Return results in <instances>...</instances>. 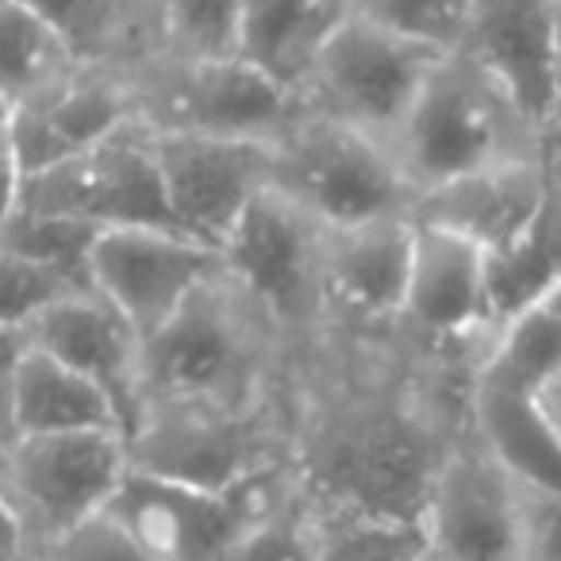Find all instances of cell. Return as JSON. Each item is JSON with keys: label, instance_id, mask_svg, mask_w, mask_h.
<instances>
[{"label": "cell", "instance_id": "cell-1", "mask_svg": "<svg viewBox=\"0 0 561 561\" xmlns=\"http://www.w3.org/2000/svg\"><path fill=\"white\" fill-rule=\"evenodd\" d=\"M473 362L404 323L331 328L293 377L308 500L423 523L446 458L473 431Z\"/></svg>", "mask_w": 561, "mask_h": 561}, {"label": "cell", "instance_id": "cell-2", "mask_svg": "<svg viewBox=\"0 0 561 561\" xmlns=\"http://www.w3.org/2000/svg\"><path fill=\"white\" fill-rule=\"evenodd\" d=\"M297 358L285 328L219 265L154 335L142 339V408L262 412L293 404Z\"/></svg>", "mask_w": 561, "mask_h": 561}, {"label": "cell", "instance_id": "cell-3", "mask_svg": "<svg viewBox=\"0 0 561 561\" xmlns=\"http://www.w3.org/2000/svg\"><path fill=\"white\" fill-rule=\"evenodd\" d=\"M392 150L423 196L469 173L550 158V135L458 47L435 66Z\"/></svg>", "mask_w": 561, "mask_h": 561}, {"label": "cell", "instance_id": "cell-4", "mask_svg": "<svg viewBox=\"0 0 561 561\" xmlns=\"http://www.w3.org/2000/svg\"><path fill=\"white\" fill-rule=\"evenodd\" d=\"M127 473L131 450L119 431L12 438L0 458L4 542L43 561L62 538L108 512Z\"/></svg>", "mask_w": 561, "mask_h": 561}, {"label": "cell", "instance_id": "cell-5", "mask_svg": "<svg viewBox=\"0 0 561 561\" xmlns=\"http://www.w3.org/2000/svg\"><path fill=\"white\" fill-rule=\"evenodd\" d=\"M305 492L297 466L270 469L231 489L170 481L131 466L108 512L154 561H227Z\"/></svg>", "mask_w": 561, "mask_h": 561}, {"label": "cell", "instance_id": "cell-6", "mask_svg": "<svg viewBox=\"0 0 561 561\" xmlns=\"http://www.w3.org/2000/svg\"><path fill=\"white\" fill-rule=\"evenodd\" d=\"M270 188L323 227L415 219L420 204L397 150L316 112L273 142Z\"/></svg>", "mask_w": 561, "mask_h": 561}, {"label": "cell", "instance_id": "cell-7", "mask_svg": "<svg viewBox=\"0 0 561 561\" xmlns=\"http://www.w3.org/2000/svg\"><path fill=\"white\" fill-rule=\"evenodd\" d=\"M131 81L150 131L277 142L312 112L297 89L247 58L158 55Z\"/></svg>", "mask_w": 561, "mask_h": 561}, {"label": "cell", "instance_id": "cell-8", "mask_svg": "<svg viewBox=\"0 0 561 561\" xmlns=\"http://www.w3.org/2000/svg\"><path fill=\"white\" fill-rule=\"evenodd\" d=\"M131 466L170 481L231 489L270 469L297 466L293 404L262 412H227L201 404L142 408L131 438Z\"/></svg>", "mask_w": 561, "mask_h": 561}, {"label": "cell", "instance_id": "cell-9", "mask_svg": "<svg viewBox=\"0 0 561 561\" xmlns=\"http://www.w3.org/2000/svg\"><path fill=\"white\" fill-rule=\"evenodd\" d=\"M323 239L328 227L265 188L219 247L224 270L265 305L300 354L335 328L323 280Z\"/></svg>", "mask_w": 561, "mask_h": 561}, {"label": "cell", "instance_id": "cell-10", "mask_svg": "<svg viewBox=\"0 0 561 561\" xmlns=\"http://www.w3.org/2000/svg\"><path fill=\"white\" fill-rule=\"evenodd\" d=\"M443 55L446 50L431 43L351 16L316 58L305 101L316 116L339 119L385 147H397L400 127L408 124Z\"/></svg>", "mask_w": 561, "mask_h": 561}, {"label": "cell", "instance_id": "cell-11", "mask_svg": "<svg viewBox=\"0 0 561 561\" xmlns=\"http://www.w3.org/2000/svg\"><path fill=\"white\" fill-rule=\"evenodd\" d=\"M12 208L81 219L101 231H116V227L181 231L170 196H165L147 124H131L116 139L55 165V170L20 181L4 196V211Z\"/></svg>", "mask_w": 561, "mask_h": 561}, {"label": "cell", "instance_id": "cell-12", "mask_svg": "<svg viewBox=\"0 0 561 561\" xmlns=\"http://www.w3.org/2000/svg\"><path fill=\"white\" fill-rule=\"evenodd\" d=\"M131 124H142L131 73L81 66L62 85L4 108L9 188L116 139Z\"/></svg>", "mask_w": 561, "mask_h": 561}, {"label": "cell", "instance_id": "cell-13", "mask_svg": "<svg viewBox=\"0 0 561 561\" xmlns=\"http://www.w3.org/2000/svg\"><path fill=\"white\" fill-rule=\"evenodd\" d=\"M404 323L415 339L477 362L481 369L492 339V254L458 231L415 219L412 280Z\"/></svg>", "mask_w": 561, "mask_h": 561}, {"label": "cell", "instance_id": "cell-14", "mask_svg": "<svg viewBox=\"0 0 561 561\" xmlns=\"http://www.w3.org/2000/svg\"><path fill=\"white\" fill-rule=\"evenodd\" d=\"M150 142L181 231L211 250L273 181V142L170 131H150Z\"/></svg>", "mask_w": 561, "mask_h": 561}, {"label": "cell", "instance_id": "cell-15", "mask_svg": "<svg viewBox=\"0 0 561 561\" xmlns=\"http://www.w3.org/2000/svg\"><path fill=\"white\" fill-rule=\"evenodd\" d=\"M423 523L438 561H523L519 481L477 431L446 458Z\"/></svg>", "mask_w": 561, "mask_h": 561}, {"label": "cell", "instance_id": "cell-16", "mask_svg": "<svg viewBox=\"0 0 561 561\" xmlns=\"http://www.w3.org/2000/svg\"><path fill=\"white\" fill-rule=\"evenodd\" d=\"M219 250L158 227H116L93 247V289L150 339L219 270Z\"/></svg>", "mask_w": 561, "mask_h": 561}, {"label": "cell", "instance_id": "cell-17", "mask_svg": "<svg viewBox=\"0 0 561 561\" xmlns=\"http://www.w3.org/2000/svg\"><path fill=\"white\" fill-rule=\"evenodd\" d=\"M461 50L542 127L558 124V0H473Z\"/></svg>", "mask_w": 561, "mask_h": 561}, {"label": "cell", "instance_id": "cell-18", "mask_svg": "<svg viewBox=\"0 0 561 561\" xmlns=\"http://www.w3.org/2000/svg\"><path fill=\"white\" fill-rule=\"evenodd\" d=\"M415 219L328 227L323 280L335 328H397L412 280Z\"/></svg>", "mask_w": 561, "mask_h": 561}, {"label": "cell", "instance_id": "cell-19", "mask_svg": "<svg viewBox=\"0 0 561 561\" xmlns=\"http://www.w3.org/2000/svg\"><path fill=\"white\" fill-rule=\"evenodd\" d=\"M4 335H16L27 346L55 354L58 362H66L81 377L101 385L116 404L119 420H124V435L131 438L142 408V335L101 293H81V297L50 308L20 331H4Z\"/></svg>", "mask_w": 561, "mask_h": 561}, {"label": "cell", "instance_id": "cell-20", "mask_svg": "<svg viewBox=\"0 0 561 561\" xmlns=\"http://www.w3.org/2000/svg\"><path fill=\"white\" fill-rule=\"evenodd\" d=\"M546 204H550V158H535L431 188L415 204V219L466 234L489 254H504L538 231Z\"/></svg>", "mask_w": 561, "mask_h": 561}, {"label": "cell", "instance_id": "cell-21", "mask_svg": "<svg viewBox=\"0 0 561 561\" xmlns=\"http://www.w3.org/2000/svg\"><path fill=\"white\" fill-rule=\"evenodd\" d=\"M9 366H4V443L27 435H78V431H119L112 397L58 362L55 354L27 346L24 339L4 335Z\"/></svg>", "mask_w": 561, "mask_h": 561}, {"label": "cell", "instance_id": "cell-22", "mask_svg": "<svg viewBox=\"0 0 561 561\" xmlns=\"http://www.w3.org/2000/svg\"><path fill=\"white\" fill-rule=\"evenodd\" d=\"M85 66L139 73L165 55V0H24Z\"/></svg>", "mask_w": 561, "mask_h": 561}, {"label": "cell", "instance_id": "cell-23", "mask_svg": "<svg viewBox=\"0 0 561 561\" xmlns=\"http://www.w3.org/2000/svg\"><path fill=\"white\" fill-rule=\"evenodd\" d=\"M351 16L354 0H247L239 58L305 96L316 58Z\"/></svg>", "mask_w": 561, "mask_h": 561}, {"label": "cell", "instance_id": "cell-24", "mask_svg": "<svg viewBox=\"0 0 561 561\" xmlns=\"http://www.w3.org/2000/svg\"><path fill=\"white\" fill-rule=\"evenodd\" d=\"M473 431L519 484L561 492V438L538 408V397L473 389Z\"/></svg>", "mask_w": 561, "mask_h": 561}, {"label": "cell", "instance_id": "cell-25", "mask_svg": "<svg viewBox=\"0 0 561 561\" xmlns=\"http://www.w3.org/2000/svg\"><path fill=\"white\" fill-rule=\"evenodd\" d=\"M308 496V492H305ZM427 523L308 500L305 561H431Z\"/></svg>", "mask_w": 561, "mask_h": 561}, {"label": "cell", "instance_id": "cell-26", "mask_svg": "<svg viewBox=\"0 0 561 561\" xmlns=\"http://www.w3.org/2000/svg\"><path fill=\"white\" fill-rule=\"evenodd\" d=\"M561 374V316L546 305L527 308L496 331L473 389L538 397Z\"/></svg>", "mask_w": 561, "mask_h": 561}, {"label": "cell", "instance_id": "cell-27", "mask_svg": "<svg viewBox=\"0 0 561 561\" xmlns=\"http://www.w3.org/2000/svg\"><path fill=\"white\" fill-rule=\"evenodd\" d=\"M81 58L50 20H43L24 0H4V108L24 104L47 89L62 85L81 70Z\"/></svg>", "mask_w": 561, "mask_h": 561}, {"label": "cell", "instance_id": "cell-28", "mask_svg": "<svg viewBox=\"0 0 561 561\" xmlns=\"http://www.w3.org/2000/svg\"><path fill=\"white\" fill-rule=\"evenodd\" d=\"M101 227L81 224V219L66 216H39V211H4L0 219V250L20 257H35V262L62 265V270L78 273V277L93 280L89 262H93V247L101 239Z\"/></svg>", "mask_w": 561, "mask_h": 561}, {"label": "cell", "instance_id": "cell-29", "mask_svg": "<svg viewBox=\"0 0 561 561\" xmlns=\"http://www.w3.org/2000/svg\"><path fill=\"white\" fill-rule=\"evenodd\" d=\"M0 285H4V300H0V328L4 331H20L50 308L66 305L81 293H93V280L62 270V265L9 254V250H0Z\"/></svg>", "mask_w": 561, "mask_h": 561}, {"label": "cell", "instance_id": "cell-30", "mask_svg": "<svg viewBox=\"0 0 561 561\" xmlns=\"http://www.w3.org/2000/svg\"><path fill=\"white\" fill-rule=\"evenodd\" d=\"M247 0H165V55L239 58Z\"/></svg>", "mask_w": 561, "mask_h": 561}, {"label": "cell", "instance_id": "cell-31", "mask_svg": "<svg viewBox=\"0 0 561 561\" xmlns=\"http://www.w3.org/2000/svg\"><path fill=\"white\" fill-rule=\"evenodd\" d=\"M473 0H354V16L400 32L408 39L431 43L438 50H458L466 39Z\"/></svg>", "mask_w": 561, "mask_h": 561}, {"label": "cell", "instance_id": "cell-32", "mask_svg": "<svg viewBox=\"0 0 561 561\" xmlns=\"http://www.w3.org/2000/svg\"><path fill=\"white\" fill-rule=\"evenodd\" d=\"M43 561H154L147 546L124 527L112 512L89 519L70 538L55 546Z\"/></svg>", "mask_w": 561, "mask_h": 561}, {"label": "cell", "instance_id": "cell-33", "mask_svg": "<svg viewBox=\"0 0 561 561\" xmlns=\"http://www.w3.org/2000/svg\"><path fill=\"white\" fill-rule=\"evenodd\" d=\"M308 550V496L300 492L270 527H262L227 561H305Z\"/></svg>", "mask_w": 561, "mask_h": 561}, {"label": "cell", "instance_id": "cell-34", "mask_svg": "<svg viewBox=\"0 0 561 561\" xmlns=\"http://www.w3.org/2000/svg\"><path fill=\"white\" fill-rule=\"evenodd\" d=\"M523 561H561V492L519 484Z\"/></svg>", "mask_w": 561, "mask_h": 561}, {"label": "cell", "instance_id": "cell-35", "mask_svg": "<svg viewBox=\"0 0 561 561\" xmlns=\"http://www.w3.org/2000/svg\"><path fill=\"white\" fill-rule=\"evenodd\" d=\"M542 231H546V242H550L553 257H558V270H561V158L558 154H550V204H546Z\"/></svg>", "mask_w": 561, "mask_h": 561}, {"label": "cell", "instance_id": "cell-36", "mask_svg": "<svg viewBox=\"0 0 561 561\" xmlns=\"http://www.w3.org/2000/svg\"><path fill=\"white\" fill-rule=\"evenodd\" d=\"M538 408H542V415H546V420H550L553 435L561 438V374L553 377V381L546 385L542 392H538Z\"/></svg>", "mask_w": 561, "mask_h": 561}, {"label": "cell", "instance_id": "cell-37", "mask_svg": "<svg viewBox=\"0 0 561 561\" xmlns=\"http://www.w3.org/2000/svg\"><path fill=\"white\" fill-rule=\"evenodd\" d=\"M550 139H561V0H558V124H553Z\"/></svg>", "mask_w": 561, "mask_h": 561}, {"label": "cell", "instance_id": "cell-38", "mask_svg": "<svg viewBox=\"0 0 561 561\" xmlns=\"http://www.w3.org/2000/svg\"><path fill=\"white\" fill-rule=\"evenodd\" d=\"M4 561H39L32 550H24V546L16 542H4Z\"/></svg>", "mask_w": 561, "mask_h": 561}, {"label": "cell", "instance_id": "cell-39", "mask_svg": "<svg viewBox=\"0 0 561 561\" xmlns=\"http://www.w3.org/2000/svg\"><path fill=\"white\" fill-rule=\"evenodd\" d=\"M542 305L550 308V312H558V316H561V277H558V285H553V289H550V297H546Z\"/></svg>", "mask_w": 561, "mask_h": 561}, {"label": "cell", "instance_id": "cell-40", "mask_svg": "<svg viewBox=\"0 0 561 561\" xmlns=\"http://www.w3.org/2000/svg\"><path fill=\"white\" fill-rule=\"evenodd\" d=\"M550 154H558V158H561V139H550Z\"/></svg>", "mask_w": 561, "mask_h": 561}, {"label": "cell", "instance_id": "cell-41", "mask_svg": "<svg viewBox=\"0 0 561 561\" xmlns=\"http://www.w3.org/2000/svg\"><path fill=\"white\" fill-rule=\"evenodd\" d=\"M431 561H438V558H431Z\"/></svg>", "mask_w": 561, "mask_h": 561}]
</instances>
